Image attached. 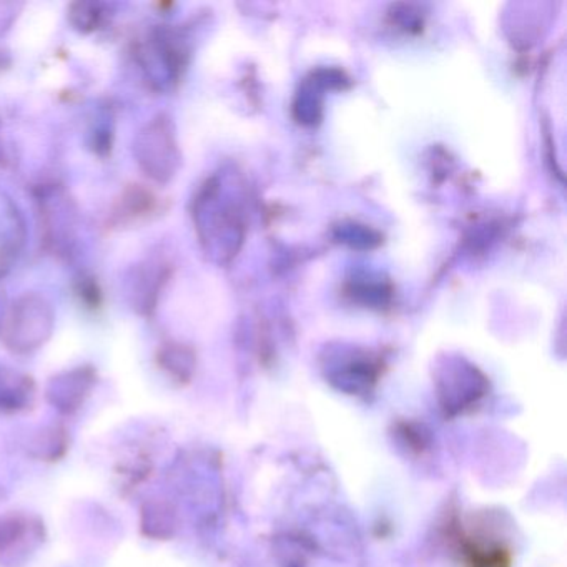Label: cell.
Masks as SVG:
<instances>
[{"label": "cell", "mask_w": 567, "mask_h": 567, "mask_svg": "<svg viewBox=\"0 0 567 567\" xmlns=\"http://www.w3.org/2000/svg\"><path fill=\"white\" fill-rule=\"evenodd\" d=\"M168 122L164 117L152 121L135 142L138 164L155 181L164 182L174 172L175 144Z\"/></svg>", "instance_id": "6da1fadb"}, {"label": "cell", "mask_w": 567, "mask_h": 567, "mask_svg": "<svg viewBox=\"0 0 567 567\" xmlns=\"http://www.w3.org/2000/svg\"><path fill=\"white\" fill-rule=\"evenodd\" d=\"M79 11L72 12V21L78 25L82 31H92V29H97L95 25L99 24V19H101V11H99L97 6L94 4H78L74 6Z\"/></svg>", "instance_id": "7a4b0ae2"}]
</instances>
